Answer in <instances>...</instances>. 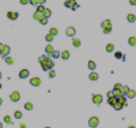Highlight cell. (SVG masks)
I'll list each match as a JSON object with an SVG mask.
<instances>
[{
    "instance_id": "cell-1",
    "label": "cell",
    "mask_w": 136,
    "mask_h": 128,
    "mask_svg": "<svg viewBox=\"0 0 136 128\" xmlns=\"http://www.w3.org/2000/svg\"><path fill=\"white\" fill-rule=\"evenodd\" d=\"M53 66H54V63H53V60L50 59V55H49L48 57H46V60L41 64V68H42L44 71H49V70H53Z\"/></svg>"
},
{
    "instance_id": "cell-2",
    "label": "cell",
    "mask_w": 136,
    "mask_h": 128,
    "mask_svg": "<svg viewBox=\"0 0 136 128\" xmlns=\"http://www.w3.org/2000/svg\"><path fill=\"white\" fill-rule=\"evenodd\" d=\"M101 27H102L103 33L105 34H109L112 31V22H110V19H106V21H103L101 23Z\"/></svg>"
},
{
    "instance_id": "cell-3",
    "label": "cell",
    "mask_w": 136,
    "mask_h": 128,
    "mask_svg": "<svg viewBox=\"0 0 136 128\" xmlns=\"http://www.w3.org/2000/svg\"><path fill=\"white\" fill-rule=\"evenodd\" d=\"M64 7L70 8V10H78V8H79V4L76 3L75 0H65V1H64Z\"/></svg>"
},
{
    "instance_id": "cell-4",
    "label": "cell",
    "mask_w": 136,
    "mask_h": 128,
    "mask_svg": "<svg viewBox=\"0 0 136 128\" xmlns=\"http://www.w3.org/2000/svg\"><path fill=\"white\" fill-rule=\"evenodd\" d=\"M103 101V97L101 94H94L92 95V104H95V105H101Z\"/></svg>"
},
{
    "instance_id": "cell-5",
    "label": "cell",
    "mask_w": 136,
    "mask_h": 128,
    "mask_svg": "<svg viewBox=\"0 0 136 128\" xmlns=\"http://www.w3.org/2000/svg\"><path fill=\"white\" fill-rule=\"evenodd\" d=\"M98 124H99V120H98V117L92 116L88 119V125H90V128L92 127H98Z\"/></svg>"
},
{
    "instance_id": "cell-6",
    "label": "cell",
    "mask_w": 136,
    "mask_h": 128,
    "mask_svg": "<svg viewBox=\"0 0 136 128\" xmlns=\"http://www.w3.org/2000/svg\"><path fill=\"white\" fill-rule=\"evenodd\" d=\"M10 46H8V45H4V46H3V49L0 50V56H1V57H3V59H5V57H7V56L10 55Z\"/></svg>"
},
{
    "instance_id": "cell-7",
    "label": "cell",
    "mask_w": 136,
    "mask_h": 128,
    "mask_svg": "<svg viewBox=\"0 0 136 128\" xmlns=\"http://www.w3.org/2000/svg\"><path fill=\"white\" fill-rule=\"evenodd\" d=\"M10 100L12 101V102H18V101L21 100V94H19L18 91H12L10 95Z\"/></svg>"
},
{
    "instance_id": "cell-8",
    "label": "cell",
    "mask_w": 136,
    "mask_h": 128,
    "mask_svg": "<svg viewBox=\"0 0 136 128\" xmlns=\"http://www.w3.org/2000/svg\"><path fill=\"white\" fill-rule=\"evenodd\" d=\"M30 84L34 86V87H38V86L41 84V79L38 78V76H35V78H30Z\"/></svg>"
},
{
    "instance_id": "cell-9",
    "label": "cell",
    "mask_w": 136,
    "mask_h": 128,
    "mask_svg": "<svg viewBox=\"0 0 136 128\" xmlns=\"http://www.w3.org/2000/svg\"><path fill=\"white\" fill-rule=\"evenodd\" d=\"M18 17H19V14H18V12H14V11H8V12H7V18L11 19V21H16Z\"/></svg>"
},
{
    "instance_id": "cell-10",
    "label": "cell",
    "mask_w": 136,
    "mask_h": 128,
    "mask_svg": "<svg viewBox=\"0 0 136 128\" xmlns=\"http://www.w3.org/2000/svg\"><path fill=\"white\" fill-rule=\"evenodd\" d=\"M125 97H127V95H121V97H118V98H117V102H118V104H121L124 108L128 105V102H127V98H125Z\"/></svg>"
},
{
    "instance_id": "cell-11",
    "label": "cell",
    "mask_w": 136,
    "mask_h": 128,
    "mask_svg": "<svg viewBox=\"0 0 136 128\" xmlns=\"http://www.w3.org/2000/svg\"><path fill=\"white\" fill-rule=\"evenodd\" d=\"M29 75H30L29 70H21V71H19V78L21 79H26Z\"/></svg>"
},
{
    "instance_id": "cell-12",
    "label": "cell",
    "mask_w": 136,
    "mask_h": 128,
    "mask_svg": "<svg viewBox=\"0 0 136 128\" xmlns=\"http://www.w3.org/2000/svg\"><path fill=\"white\" fill-rule=\"evenodd\" d=\"M65 34L68 35V37H74L76 34V31H75V29L74 27H67V30H65Z\"/></svg>"
},
{
    "instance_id": "cell-13",
    "label": "cell",
    "mask_w": 136,
    "mask_h": 128,
    "mask_svg": "<svg viewBox=\"0 0 136 128\" xmlns=\"http://www.w3.org/2000/svg\"><path fill=\"white\" fill-rule=\"evenodd\" d=\"M98 78H99V75H98L95 71H91V72H90V75H88V79H90V80H94V82H95V80H98Z\"/></svg>"
},
{
    "instance_id": "cell-14",
    "label": "cell",
    "mask_w": 136,
    "mask_h": 128,
    "mask_svg": "<svg viewBox=\"0 0 136 128\" xmlns=\"http://www.w3.org/2000/svg\"><path fill=\"white\" fill-rule=\"evenodd\" d=\"M127 21H128L129 23L136 22V15L135 14H128V15H127Z\"/></svg>"
},
{
    "instance_id": "cell-15",
    "label": "cell",
    "mask_w": 136,
    "mask_h": 128,
    "mask_svg": "<svg viewBox=\"0 0 136 128\" xmlns=\"http://www.w3.org/2000/svg\"><path fill=\"white\" fill-rule=\"evenodd\" d=\"M33 18L35 19V21H41L44 18V14H41V12H38V11H35L34 14H33Z\"/></svg>"
},
{
    "instance_id": "cell-16",
    "label": "cell",
    "mask_w": 136,
    "mask_h": 128,
    "mask_svg": "<svg viewBox=\"0 0 136 128\" xmlns=\"http://www.w3.org/2000/svg\"><path fill=\"white\" fill-rule=\"evenodd\" d=\"M60 57H61L63 60H68V59H70V52H68V50H63Z\"/></svg>"
},
{
    "instance_id": "cell-17",
    "label": "cell",
    "mask_w": 136,
    "mask_h": 128,
    "mask_svg": "<svg viewBox=\"0 0 136 128\" xmlns=\"http://www.w3.org/2000/svg\"><path fill=\"white\" fill-rule=\"evenodd\" d=\"M108 104L110 106H114L116 104H117V98H116V97H110V98H108Z\"/></svg>"
},
{
    "instance_id": "cell-18",
    "label": "cell",
    "mask_w": 136,
    "mask_h": 128,
    "mask_svg": "<svg viewBox=\"0 0 136 128\" xmlns=\"http://www.w3.org/2000/svg\"><path fill=\"white\" fill-rule=\"evenodd\" d=\"M128 44H129L131 46H135L136 45V37L135 35H131L129 38H128Z\"/></svg>"
},
{
    "instance_id": "cell-19",
    "label": "cell",
    "mask_w": 136,
    "mask_h": 128,
    "mask_svg": "<svg viewBox=\"0 0 136 128\" xmlns=\"http://www.w3.org/2000/svg\"><path fill=\"white\" fill-rule=\"evenodd\" d=\"M53 46H52V45L50 44H48L46 45V46H45V52H46V53H48V55H52V53H53Z\"/></svg>"
},
{
    "instance_id": "cell-20",
    "label": "cell",
    "mask_w": 136,
    "mask_h": 128,
    "mask_svg": "<svg viewBox=\"0 0 136 128\" xmlns=\"http://www.w3.org/2000/svg\"><path fill=\"white\" fill-rule=\"evenodd\" d=\"M112 91H113V95L116 97V98H118V97H121V95H124V94H123V91H121V90H116V89H113Z\"/></svg>"
},
{
    "instance_id": "cell-21",
    "label": "cell",
    "mask_w": 136,
    "mask_h": 128,
    "mask_svg": "<svg viewBox=\"0 0 136 128\" xmlns=\"http://www.w3.org/2000/svg\"><path fill=\"white\" fill-rule=\"evenodd\" d=\"M127 97H128V98H135V97H136V91H135V90H132V89H129Z\"/></svg>"
},
{
    "instance_id": "cell-22",
    "label": "cell",
    "mask_w": 136,
    "mask_h": 128,
    "mask_svg": "<svg viewBox=\"0 0 136 128\" xmlns=\"http://www.w3.org/2000/svg\"><path fill=\"white\" fill-rule=\"evenodd\" d=\"M87 66H88V68H90L91 71H94V70H95V67H97V64H95L92 60H88V64H87Z\"/></svg>"
},
{
    "instance_id": "cell-23",
    "label": "cell",
    "mask_w": 136,
    "mask_h": 128,
    "mask_svg": "<svg viewBox=\"0 0 136 128\" xmlns=\"http://www.w3.org/2000/svg\"><path fill=\"white\" fill-rule=\"evenodd\" d=\"M80 40H78V38H74L72 40V45H74V46H75V48H79V46H80Z\"/></svg>"
},
{
    "instance_id": "cell-24",
    "label": "cell",
    "mask_w": 136,
    "mask_h": 128,
    "mask_svg": "<svg viewBox=\"0 0 136 128\" xmlns=\"http://www.w3.org/2000/svg\"><path fill=\"white\" fill-rule=\"evenodd\" d=\"M50 56H52L53 59H59L60 56H61V53H60L59 50H53V53H52V55H50Z\"/></svg>"
},
{
    "instance_id": "cell-25",
    "label": "cell",
    "mask_w": 136,
    "mask_h": 128,
    "mask_svg": "<svg viewBox=\"0 0 136 128\" xmlns=\"http://www.w3.org/2000/svg\"><path fill=\"white\" fill-rule=\"evenodd\" d=\"M49 55H44V56H39V57H38V63H39V64H42L44 61L46 60V57H48Z\"/></svg>"
},
{
    "instance_id": "cell-26",
    "label": "cell",
    "mask_w": 136,
    "mask_h": 128,
    "mask_svg": "<svg viewBox=\"0 0 136 128\" xmlns=\"http://www.w3.org/2000/svg\"><path fill=\"white\" fill-rule=\"evenodd\" d=\"M53 38H54V35H52V34H50V33H49V34H46V35H45V40H46L48 42H52V41H53Z\"/></svg>"
},
{
    "instance_id": "cell-27",
    "label": "cell",
    "mask_w": 136,
    "mask_h": 128,
    "mask_svg": "<svg viewBox=\"0 0 136 128\" xmlns=\"http://www.w3.org/2000/svg\"><path fill=\"white\" fill-rule=\"evenodd\" d=\"M45 10H46V8H45V7L42 6V4H39V6H37V11H38V12H41V14H44V12H45Z\"/></svg>"
},
{
    "instance_id": "cell-28",
    "label": "cell",
    "mask_w": 136,
    "mask_h": 128,
    "mask_svg": "<svg viewBox=\"0 0 136 128\" xmlns=\"http://www.w3.org/2000/svg\"><path fill=\"white\" fill-rule=\"evenodd\" d=\"M114 50V45L113 44H108L106 45V52H113Z\"/></svg>"
},
{
    "instance_id": "cell-29",
    "label": "cell",
    "mask_w": 136,
    "mask_h": 128,
    "mask_svg": "<svg viewBox=\"0 0 136 128\" xmlns=\"http://www.w3.org/2000/svg\"><path fill=\"white\" fill-rule=\"evenodd\" d=\"M25 109H26V110H31V109H33V104H31V102H26V104H25Z\"/></svg>"
},
{
    "instance_id": "cell-30",
    "label": "cell",
    "mask_w": 136,
    "mask_h": 128,
    "mask_svg": "<svg viewBox=\"0 0 136 128\" xmlns=\"http://www.w3.org/2000/svg\"><path fill=\"white\" fill-rule=\"evenodd\" d=\"M4 60H5V63H7V64H14V59H12V57H10V56H7Z\"/></svg>"
},
{
    "instance_id": "cell-31",
    "label": "cell",
    "mask_w": 136,
    "mask_h": 128,
    "mask_svg": "<svg viewBox=\"0 0 136 128\" xmlns=\"http://www.w3.org/2000/svg\"><path fill=\"white\" fill-rule=\"evenodd\" d=\"M4 123H5V124H12V120H11V117L5 115V116H4Z\"/></svg>"
},
{
    "instance_id": "cell-32",
    "label": "cell",
    "mask_w": 136,
    "mask_h": 128,
    "mask_svg": "<svg viewBox=\"0 0 136 128\" xmlns=\"http://www.w3.org/2000/svg\"><path fill=\"white\" fill-rule=\"evenodd\" d=\"M14 117H15V119H22V112H21V110H15V113H14Z\"/></svg>"
},
{
    "instance_id": "cell-33",
    "label": "cell",
    "mask_w": 136,
    "mask_h": 128,
    "mask_svg": "<svg viewBox=\"0 0 136 128\" xmlns=\"http://www.w3.org/2000/svg\"><path fill=\"white\" fill-rule=\"evenodd\" d=\"M50 15H52V11H50L49 8H46V10H45V12H44V17H45V18H49Z\"/></svg>"
},
{
    "instance_id": "cell-34",
    "label": "cell",
    "mask_w": 136,
    "mask_h": 128,
    "mask_svg": "<svg viewBox=\"0 0 136 128\" xmlns=\"http://www.w3.org/2000/svg\"><path fill=\"white\" fill-rule=\"evenodd\" d=\"M121 91H123V94H124V95H127V94H128V91H129V87H128V86H123Z\"/></svg>"
},
{
    "instance_id": "cell-35",
    "label": "cell",
    "mask_w": 136,
    "mask_h": 128,
    "mask_svg": "<svg viewBox=\"0 0 136 128\" xmlns=\"http://www.w3.org/2000/svg\"><path fill=\"white\" fill-rule=\"evenodd\" d=\"M123 52H114V57L116 59H123Z\"/></svg>"
},
{
    "instance_id": "cell-36",
    "label": "cell",
    "mask_w": 136,
    "mask_h": 128,
    "mask_svg": "<svg viewBox=\"0 0 136 128\" xmlns=\"http://www.w3.org/2000/svg\"><path fill=\"white\" fill-rule=\"evenodd\" d=\"M49 33L52 34V35H57V33H59V31H57V29H56V27H52L50 30H49Z\"/></svg>"
},
{
    "instance_id": "cell-37",
    "label": "cell",
    "mask_w": 136,
    "mask_h": 128,
    "mask_svg": "<svg viewBox=\"0 0 136 128\" xmlns=\"http://www.w3.org/2000/svg\"><path fill=\"white\" fill-rule=\"evenodd\" d=\"M113 108H114V109H116V110H121V109H123L124 106L121 105V104H118V102H117V104H116V105H114Z\"/></svg>"
},
{
    "instance_id": "cell-38",
    "label": "cell",
    "mask_w": 136,
    "mask_h": 128,
    "mask_svg": "<svg viewBox=\"0 0 136 128\" xmlns=\"http://www.w3.org/2000/svg\"><path fill=\"white\" fill-rule=\"evenodd\" d=\"M30 4L34 7H37V6H39V1H38V0H30Z\"/></svg>"
},
{
    "instance_id": "cell-39",
    "label": "cell",
    "mask_w": 136,
    "mask_h": 128,
    "mask_svg": "<svg viewBox=\"0 0 136 128\" xmlns=\"http://www.w3.org/2000/svg\"><path fill=\"white\" fill-rule=\"evenodd\" d=\"M48 19H49V18H45V17H44L42 19H41V21H38V22L41 23V25H46V23H48Z\"/></svg>"
},
{
    "instance_id": "cell-40",
    "label": "cell",
    "mask_w": 136,
    "mask_h": 128,
    "mask_svg": "<svg viewBox=\"0 0 136 128\" xmlns=\"http://www.w3.org/2000/svg\"><path fill=\"white\" fill-rule=\"evenodd\" d=\"M49 78H54L56 76V72H54L53 70H49V75H48Z\"/></svg>"
},
{
    "instance_id": "cell-41",
    "label": "cell",
    "mask_w": 136,
    "mask_h": 128,
    "mask_svg": "<svg viewBox=\"0 0 136 128\" xmlns=\"http://www.w3.org/2000/svg\"><path fill=\"white\" fill-rule=\"evenodd\" d=\"M114 89H116V90H121V89H123V84H121V83H116V84H114Z\"/></svg>"
},
{
    "instance_id": "cell-42",
    "label": "cell",
    "mask_w": 136,
    "mask_h": 128,
    "mask_svg": "<svg viewBox=\"0 0 136 128\" xmlns=\"http://www.w3.org/2000/svg\"><path fill=\"white\" fill-rule=\"evenodd\" d=\"M19 3H21L22 6H25V4H29V3H30V0H19Z\"/></svg>"
},
{
    "instance_id": "cell-43",
    "label": "cell",
    "mask_w": 136,
    "mask_h": 128,
    "mask_svg": "<svg viewBox=\"0 0 136 128\" xmlns=\"http://www.w3.org/2000/svg\"><path fill=\"white\" fill-rule=\"evenodd\" d=\"M129 4L131 6H136V0H129Z\"/></svg>"
},
{
    "instance_id": "cell-44",
    "label": "cell",
    "mask_w": 136,
    "mask_h": 128,
    "mask_svg": "<svg viewBox=\"0 0 136 128\" xmlns=\"http://www.w3.org/2000/svg\"><path fill=\"white\" fill-rule=\"evenodd\" d=\"M110 97H114V95H113V91H109V93H108V98H110Z\"/></svg>"
},
{
    "instance_id": "cell-45",
    "label": "cell",
    "mask_w": 136,
    "mask_h": 128,
    "mask_svg": "<svg viewBox=\"0 0 136 128\" xmlns=\"http://www.w3.org/2000/svg\"><path fill=\"white\" fill-rule=\"evenodd\" d=\"M38 1H39V4H42V6L46 3V0H38Z\"/></svg>"
},
{
    "instance_id": "cell-46",
    "label": "cell",
    "mask_w": 136,
    "mask_h": 128,
    "mask_svg": "<svg viewBox=\"0 0 136 128\" xmlns=\"http://www.w3.org/2000/svg\"><path fill=\"white\" fill-rule=\"evenodd\" d=\"M19 128H27V127L25 125V124H21V125H19Z\"/></svg>"
},
{
    "instance_id": "cell-47",
    "label": "cell",
    "mask_w": 136,
    "mask_h": 128,
    "mask_svg": "<svg viewBox=\"0 0 136 128\" xmlns=\"http://www.w3.org/2000/svg\"><path fill=\"white\" fill-rule=\"evenodd\" d=\"M3 105V98H1V97H0V106Z\"/></svg>"
},
{
    "instance_id": "cell-48",
    "label": "cell",
    "mask_w": 136,
    "mask_h": 128,
    "mask_svg": "<svg viewBox=\"0 0 136 128\" xmlns=\"http://www.w3.org/2000/svg\"><path fill=\"white\" fill-rule=\"evenodd\" d=\"M3 46H4V45H3V44H1V42H0V50L3 49Z\"/></svg>"
},
{
    "instance_id": "cell-49",
    "label": "cell",
    "mask_w": 136,
    "mask_h": 128,
    "mask_svg": "<svg viewBox=\"0 0 136 128\" xmlns=\"http://www.w3.org/2000/svg\"><path fill=\"white\" fill-rule=\"evenodd\" d=\"M128 128H136V127H133V125H129V127H128Z\"/></svg>"
},
{
    "instance_id": "cell-50",
    "label": "cell",
    "mask_w": 136,
    "mask_h": 128,
    "mask_svg": "<svg viewBox=\"0 0 136 128\" xmlns=\"http://www.w3.org/2000/svg\"><path fill=\"white\" fill-rule=\"evenodd\" d=\"M0 128H3V124H1V123H0Z\"/></svg>"
},
{
    "instance_id": "cell-51",
    "label": "cell",
    "mask_w": 136,
    "mask_h": 128,
    "mask_svg": "<svg viewBox=\"0 0 136 128\" xmlns=\"http://www.w3.org/2000/svg\"><path fill=\"white\" fill-rule=\"evenodd\" d=\"M0 89H1V83H0Z\"/></svg>"
},
{
    "instance_id": "cell-52",
    "label": "cell",
    "mask_w": 136,
    "mask_h": 128,
    "mask_svg": "<svg viewBox=\"0 0 136 128\" xmlns=\"http://www.w3.org/2000/svg\"><path fill=\"white\" fill-rule=\"evenodd\" d=\"M0 78H1V72H0Z\"/></svg>"
},
{
    "instance_id": "cell-53",
    "label": "cell",
    "mask_w": 136,
    "mask_h": 128,
    "mask_svg": "<svg viewBox=\"0 0 136 128\" xmlns=\"http://www.w3.org/2000/svg\"><path fill=\"white\" fill-rule=\"evenodd\" d=\"M92 128H98V127H92Z\"/></svg>"
},
{
    "instance_id": "cell-54",
    "label": "cell",
    "mask_w": 136,
    "mask_h": 128,
    "mask_svg": "<svg viewBox=\"0 0 136 128\" xmlns=\"http://www.w3.org/2000/svg\"><path fill=\"white\" fill-rule=\"evenodd\" d=\"M45 128H50V127H45Z\"/></svg>"
}]
</instances>
